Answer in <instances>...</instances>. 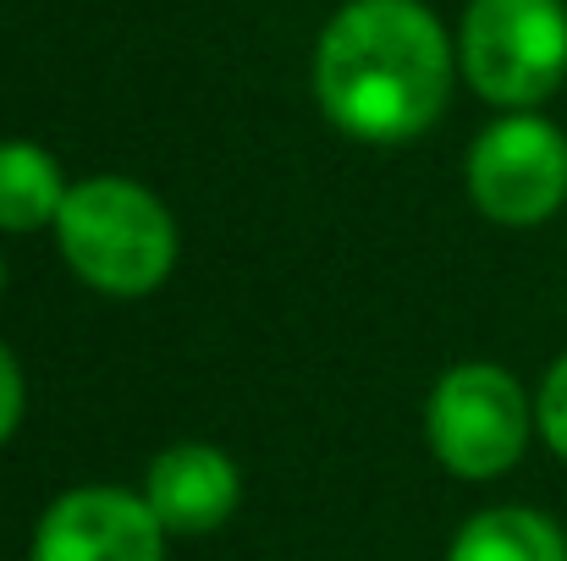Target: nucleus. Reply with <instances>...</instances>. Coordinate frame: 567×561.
<instances>
[{
    "instance_id": "obj_1",
    "label": "nucleus",
    "mask_w": 567,
    "mask_h": 561,
    "mask_svg": "<svg viewBox=\"0 0 567 561\" xmlns=\"http://www.w3.org/2000/svg\"><path fill=\"white\" fill-rule=\"evenodd\" d=\"M457 50L424 0H342L315 39V105L353 144H413L452 100Z\"/></svg>"
},
{
    "instance_id": "obj_2",
    "label": "nucleus",
    "mask_w": 567,
    "mask_h": 561,
    "mask_svg": "<svg viewBox=\"0 0 567 561\" xmlns=\"http://www.w3.org/2000/svg\"><path fill=\"white\" fill-rule=\"evenodd\" d=\"M55 248L100 298H150L172 281L183 237L155 187L133 177H83L55 215Z\"/></svg>"
},
{
    "instance_id": "obj_3",
    "label": "nucleus",
    "mask_w": 567,
    "mask_h": 561,
    "mask_svg": "<svg viewBox=\"0 0 567 561\" xmlns=\"http://www.w3.org/2000/svg\"><path fill=\"white\" fill-rule=\"evenodd\" d=\"M457 72L496 111H540L567 83V0H468Z\"/></svg>"
},
{
    "instance_id": "obj_4",
    "label": "nucleus",
    "mask_w": 567,
    "mask_h": 561,
    "mask_svg": "<svg viewBox=\"0 0 567 561\" xmlns=\"http://www.w3.org/2000/svg\"><path fill=\"white\" fill-rule=\"evenodd\" d=\"M424 435L446 474L485 485L524 463L535 440V396L502 364H452L430 385Z\"/></svg>"
},
{
    "instance_id": "obj_5",
    "label": "nucleus",
    "mask_w": 567,
    "mask_h": 561,
    "mask_svg": "<svg viewBox=\"0 0 567 561\" xmlns=\"http://www.w3.org/2000/svg\"><path fill=\"white\" fill-rule=\"evenodd\" d=\"M468 198L496 226H546L567 204V133L540 111H502L468 144Z\"/></svg>"
},
{
    "instance_id": "obj_6",
    "label": "nucleus",
    "mask_w": 567,
    "mask_h": 561,
    "mask_svg": "<svg viewBox=\"0 0 567 561\" xmlns=\"http://www.w3.org/2000/svg\"><path fill=\"white\" fill-rule=\"evenodd\" d=\"M166 540L144 490L78 485L44 507L28 561H166Z\"/></svg>"
},
{
    "instance_id": "obj_7",
    "label": "nucleus",
    "mask_w": 567,
    "mask_h": 561,
    "mask_svg": "<svg viewBox=\"0 0 567 561\" xmlns=\"http://www.w3.org/2000/svg\"><path fill=\"white\" fill-rule=\"evenodd\" d=\"M144 501L155 507V518L166 523L172 540H198V534H215L220 523H231V512L243 501V474H237L231 451H220L215 440H177V446L155 451V463L144 474Z\"/></svg>"
},
{
    "instance_id": "obj_8",
    "label": "nucleus",
    "mask_w": 567,
    "mask_h": 561,
    "mask_svg": "<svg viewBox=\"0 0 567 561\" xmlns=\"http://www.w3.org/2000/svg\"><path fill=\"white\" fill-rule=\"evenodd\" d=\"M446 561H567V534L540 507H485L452 534Z\"/></svg>"
},
{
    "instance_id": "obj_9",
    "label": "nucleus",
    "mask_w": 567,
    "mask_h": 561,
    "mask_svg": "<svg viewBox=\"0 0 567 561\" xmlns=\"http://www.w3.org/2000/svg\"><path fill=\"white\" fill-rule=\"evenodd\" d=\"M72 183L61 177V160L33 138H0V231H55V215Z\"/></svg>"
},
{
    "instance_id": "obj_10",
    "label": "nucleus",
    "mask_w": 567,
    "mask_h": 561,
    "mask_svg": "<svg viewBox=\"0 0 567 561\" xmlns=\"http://www.w3.org/2000/svg\"><path fill=\"white\" fill-rule=\"evenodd\" d=\"M535 435L551 446V457L567 463V353L546 370L540 391H535Z\"/></svg>"
},
{
    "instance_id": "obj_11",
    "label": "nucleus",
    "mask_w": 567,
    "mask_h": 561,
    "mask_svg": "<svg viewBox=\"0 0 567 561\" xmlns=\"http://www.w3.org/2000/svg\"><path fill=\"white\" fill-rule=\"evenodd\" d=\"M22 407H28V385H22V364H17V353L0 342V446L17 435V424H22Z\"/></svg>"
},
{
    "instance_id": "obj_12",
    "label": "nucleus",
    "mask_w": 567,
    "mask_h": 561,
    "mask_svg": "<svg viewBox=\"0 0 567 561\" xmlns=\"http://www.w3.org/2000/svg\"><path fill=\"white\" fill-rule=\"evenodd\" d=\"M0 292H6V253H0Z\"/></svg>"
}]
</instances>
